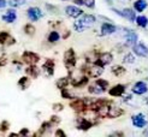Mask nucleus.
I'll return each instance as SVG.
<instances>
[{
  "label": "nucleus",
  "mask_w": 148,
  "mask_h": 137,
  "mask_svg": "<svg viewBox=\"0 0 148 137\" xmlns=\"http://www.w3.org/2000/svg\"><path fill=\"white\" fill-rule=\"evenodd\" d=\"M94 23H95V17L92 16V14H86V16H83L73 24V28L76 29V31L81 33V31H83L84 29L92 27Z\"/></svg>",
  "instance_id": "obj_1"
},
{
  "label": "nucleus",
  "mask_w": 148,
  "mask_h": 137,
  "mask_svg": "<svg viewBox=\"0 0 148 137\" xmlns=\"http://www.w3.org/2000/svg\"><path fill=\"white\" fill-rule=\"evenodd\" d=\"M28 17L30 20L35 22V20H39L42 17V11L39 9V7H30L28 11Z\"/></svg>",
  "instance_id": "obj_2"
},
{
  "label": "nucleus",
  "mask_w": 148,
  "mask_h": 137,
  "mask_svg": "<svg viewBox=\"0 0 148 137\" xmlns=\"http://www.w3.org/2000/svg\"><path fill=\"white\" fill-rule=\"evenodd\" d=\"M132 124H134L136 127H143L147 121H146V117L143 114H137L132 117Z\"/></svg>",
  "instance_id": "obj_3"
},
{
  "label": "nucleus",
  "mask_w": 148,
  "mask_h": 137,
  "mask_svg": "<svg viewBox=\"0 0 148 137\" xmlns=\"http://www.w3.org/2000/svg\"><path fill=\"white\" fill-rule=\"evenodd\" d=\"M124 31L125 35H127V43L129 46H134L137 41V35L132 30H129V29H124Z\"/></svg>",
  "instance_id": "obj_4"
},
{
  "label": "nucleus",
  "mask_w": 148,
  "mask_h": 137,
  "mask_svg": "<svg viewBox=\"0 0 148 137\" xmlns=\"http://www.w3.org/2000/svg\"><path fill=\"white\" fill-rule=\"evenodd\" d=\"M147 90H148V87L145 82H137L134 87H132V91L135 94H138V95L147 93Z\"/></svg>",
  "instance_id": "obj_5"
},
{
  "label": "nucleus",
  "mask_w": 148,
  "mask_h": 137,
  "mask_svg": "<svg viewBox=\"0 0 148 137\" xmlns=\"http://www.w3.org/2000/svg\"><path fill=\"white\" fill-rule=\"evenodd\" d=\"M65 12H66L68 16L73 17V18H76V17H78V16L82 14V10L78 9V7H76V6H68L65 9Z\"/></svg>",
  "instance_id": "obj_6"
},
{
  "label": "nucleus",
  "mask_w": 148,
  "mask_h": 137,
  "mask_svg": "<svg viewBox=\"0 0 148 137\" xmlns=\"http://www.w3.org/2000/svg\"><path fill=\"white\" fill-rule=\"evenodd\" d=\"M134 53L140 55V57H147L148 55V48L143 45V43H140V45H134Z\"/></svg>",
  "instance_id": "obj_7"
},
{
  "label": "nucleus",
  "mask_w": 148,
  "mask_h": 137,
  "mask_svg": "<svg viewBox=\"0 0 148 137\" xmlns=\"http://www.w3.org/2000/svg\"><path fill=\"white\" fill-rule=\"evenodd\" d=\"M75 54H73V50L72 49H69L68 52L65 53V64L66 66L69 67H72L73 65H75Z\"/></svg>",
  "instance_id": "obj_8"
},
{
  "label": "nucleus",
  "mask_w": 148,
  "mask_h": 137,
  "mask_svg": "<svg viewBox=\"0 0 148 137\" xmlns=\"http://www.w3.org/2000/svg\"><path fill=\"white\" fill-rule=\"evenodd\" d=\"M16 17H17L16 11L14 10H9L3 16V20H5L6 23H12V22H14V19H16Z\"/></svg>",
  "instance_id": "obj_9"
},
{
  "label": "nucleus",
  "mask_w": 148,
  "mask_h": 137,
  "mask_svg": "<svg viewBox=\"0 0 148 137\" xmlns=\"http://www.w3.org/2000/svg\"><path fill=\"white\" fill-rule=\"evenodd\" d=\"M23 59L27 63H29V64H35L36 61L39 60V57L36 55V54H34V53H32V52H27L23 55Z\"/></svg>",
  "instance_id": "obj_10"
},
{
  "label": "nucleus",
  "mask_w": 148,
  "mask_h": 137,
  "mask_svg": "<svg viewBox=\"0 0 148 137\" xmlns=\"http://www.w3.org/2000/svg\"><path fill=\"white\" fill-rule=\"evenodd\" d=\"M101 31H102V35L112 34V33H114V31H116V27H113L112 24L105 23V24H102V27H101Z\"/></svg>",
  "instance_id": "obj_11"
},
{
  "label": "nucleus",
  "mask_w": 148,
  "mask_h": 137,
  "mask_svg": "<svg viewBox=\"0 0 148 137\" xmlns=\"http://www.w3.org/2000/svg\"><path fill=\"white\" fill-rule=\"evenodd\" d=\"M123 113V111L121 110V108H118V107H110L108 108V117L111 118H117V117H119V115Z\"/></svg>",
  "instance_id": "obj_12"
},
{
  "label": "nucleus",
  "mask_w": 148,
  "mask_h": 137,
  "mask_svg": "<svg viewBox=\"0 0 148 137\" xmlns=\"http://www.w3.org/2000/svg\"><path fill=\"white\" fill-rule=\"evenodd\" d=\"M124 90H125V88L123 85H116L110 90V94L111 95H114V96H121L122 94L124 93Z\"/></svg>",
  "instance_id": "obj_13"
},
{
  "label": "nucleus",
  "mask_w": 148,
  "mask_h": 137,
  "mask_svg": "<svg viewBox=\"0 0 148 137\" xmlns=\"http://www.w3.org/2000/svg\"><path fill=\"white\" fill-rule=\"evenodd\" d=\"M122 16L125 17V18H128L131 22H134V19H135V12L132 10H130V9H125L123 11V13H122Z\"/></svg>",
  "instance_id": "obj_14"
},
{
  "label": "nucleus",
  "mask_w": 148,
  "mask_h": 137,
  "mask_svg": "<svg viewBox=\"0 0 148 137\" xmlns=\"http://www.w3.org/2000/svg\"><path fill=\"white\" fill-rule=\"evenodd\" d=\"M147 7V4H146V1L145 0H137V1L135 3V9L137 10V11H143Z\"/></svg>",
  "instance_id": "obj_15"
},
{
  "label": "nucleus",
  "mask_w": 148,
  "mask_h": 137,
  "mask_svg": "<svg viewBox=\"0 0 148 137\" xmlns=\"http://www.w3.org/2000/svg\"><path fill=\"white\" fill-rule=\"evenodd\" d=\"M100 60H101V64H110L111 61H112V55H111L110 53H105V54H102L100 57Z\"/></svg>",
  "instance_id": "obj_16"
},
{
  "label": "nucleus",
  "mask_w": 148,
  "mask_h": 137,
  "mask_svg": "<svg viewBox=\"0 0 148 137\" xmlns=\"http://www.w3.org/2000/svg\"><path fill=\"white\" fill-rule=\"evenodd\" d=\"M136 23L140 25V27H146L147 25V23H148V20H147V18L145 17V16H140V17H137L136 18Z\"/></svg>",
  "instance_id": "obj_17"
},
{
  "label": "nucleus",
  "mask_w": 148,
  "mask_h": 137,
  "mask_svg": "<svg viewBox=\"0 0 148 137\" xmlns=\"http://www.w3.org/2000/svg\"><path fill=\"white\" fill-rule=\"evenodd\" d=\"M43 69H45L46 71H48V75H52V74H53V63H52L51 60H48V61L45 64Z\"/></svg>",
  "instance_id": "obj_18"
},
{
  "label": "nucleus",
  "mask_w": 148,
  "mask_h": 137,
  "mask_svg": "<svg viewBox=\"0 0 148 137\" xmlns=\"http://www.w3.org/2000/svg\"><path fill=\"white\" fill-rule=\"evenodd\" d=\"M58 40H59V34L57 31H52L49 34V36H48V41L49 42H56Z\"/></svg>",
  "instance_id": "obj_19"
},
{
  "label": "nucleus",
  "mask_w": 148,
  "mask_h": 137,
  "mask_svg": "<svg viewBox=\"0 0 148 137\" xmlns=\"http://www.w3.org/2000/svg\"><path fill=\"white\" fill-rule=\"evenodd\" d=\"M101 74H102V67L101 66H97V65H95V66L92 69V75L93 76H99Z\"/></svg>",
  "instance_id": "obj_20"
},
{
  "label": "nucleus",
  "mask_w": 148,
  "mask_h": 137,
  "mask_svg": "<svg viewBox=\"0 0 148 137\" xmlns=\"http://www.w3.org/2000/svg\"><path fill=\"white\" fill-rule=\"evenodd\" d=\"M89 90H90V93H95V94H100V93L103 91V89L101 88L100 85H98V84H97V87H94V85L90 87V89H89Z\"/></svg>",
  "instance_id": "obj_21"
},
{
  "label": "nucleus",
  "mask_w": 148,
  "mask_h": 137,
  "mask_svg": "<svg viewBox=\"0 0 148 137\" xmlns=\"http://www.w3.org/2000/svg\"><path fill=\"white\" fill-rule=\"evenodd\" d=\"M135 61V58L132 54H128V55H125L124 57V63H127V64H132Z\"/></svg>",
  "instance_id": "obj_22"
},
{
  "label": "nucleus",
  "mask_w": 148,
  "mask_h": 137,
  "mask_svg": "<svg viewBox=\"0 0 148 137\" xmlns=\"http://www.w3.org/2000/svg\"><path fill=\"white\" fill-rule=\"evenodd\" d=\"M9 4H10L12 7H17V6L24 4V3L22 1V0H9Z\"/></svg>",
  "instance_id": "obj_23"
},
{
  "label": "nucleus",
  "mask_w": 148,
  "mask_h": 137,
  "mask_svg": "<svg viewBox=\"0 0 148 137\" xmlns=\"http://www.w3.org/2000/svg\"><path fill=\"white\" fill-rule=\"evenodd\" d=\"M112 70H113V74H116V75H122L123 72H124V69L121 67V66H116Z\"/></svg>",
  "instance_id": "obj_24"
},
{
  "label": "nucleus",
  "mask_w": 148,
  "mask_h": 137,
  "mask_svg": "<svg viewBox=\"0 0 148 137\" xmlns=\"http://www.w3.org/2000/svg\"><path fill=\"white\" fill-rule=\"evenodd\" d=\"M19 85H21V87H23V88H25V87L28 85V78H27V77L21 78V81H19Z\"/></svg>",
  "instance_id": "obj_25"
},
{
  "label": "nucleus",
  "mask_w": 148,
  "mask_h": 137,
  "mask_svg": "<svg viewBox=\"0 0 148 137\" xmlns=\"http://www.w3.org/2000/svg\"><path fill=\"white\" fill-rule=\"evenodd\" d=\"M89 126H90V123H88L87 120H84V121L82 123V124L79 125V127H81V129H83V130H87V129H89Z\"/></svg>",
  "instance_id": "obj_26"
},
{
  "label": "nucleus",
  "mask_w": 148,
  "mask_h": 137,
  "mask_svg": "<svg viewBox=\"0 0 148 137\" xmlns=\"http://www.w3.org/2000/svg\"><path fill=\"white\" fill-rule=\"evenodd\" d=\"M97 84H98V85H100L102 89H105L106 87H107V82H106V81H100V79L97 82Z\"/></svg>",
  "instance_id": "obj_27"
},
{
  "label": "nucleus",
  "mask_w": 148,
  "mask_h": 137,
  "mask_svg": "<svg viewBox=\"0 0 148 137\" xmlns=\"http://www.w3.org/2000/svg\"><path fill=\"white\" fill-rule=\"evenodd\" d=\"M66 83H68V79H66V78H62V81H59V82H58V87L63 88V87H64Z\"/></svg>",
  "instance_id": "obj_28"
},
{
  "label": "nucleus",
  "mask_w": 148,
  "mask_h": 137,
  "mask_svg": "<svg viewBox=\"0 0 148 137\" xmlns=\"http://www.w3.org/2000/svg\"><path fill=\"white\" fill-rule=\"evenodd\" d=\"M94 1H95V0H84V4L88 7H93L94 6Z\"/></svg>",
  "instance_id": "obj_29"
},
{
  "label": "nucleus",
  "mask_w": 148,
  "mask_h": 137,
  "mask_svg": "<svg viewBox=\"0 0 148 137\" xmlns=\"http://www.w3.org/2000/svg\"><path fill=\"white\" fill-rule=\"evenodd\" d=\"M6 37H7V34L6 33H0V42H5V40H6Z\"/></svg>",
  "instance_id": "obj_30"
},
{
  "label": "nucleus",
  "mask_w": 148,
  "mask_h": 137,
  "mask_svg": "<svg viewBox=\"0 0 148 137\" xmlns=\"http://www.w3.org/2000/svg\"><path fill=\"white\" fill-rule=\"evenodd\" d=\"M5 6H6V0H0V9H3Z\"/></svg>",
  "instance_id": "obj_31"
},
{
  "label": "nucleus",
  "mask_w": 148,
  "mask_h": 137,
  "mask_svg": "<svg viewBox=\"0 0 148 137\" xmlns=\"http://www.w3.org/2000/svg\"><path fill=\"white\" fill-rule=\"evenodd\" d=\"M75 3H76L77 5H83V4H84L83 0H75Z\"/></svg>",
  "instance_id": "obj_32"
}]
</instances>
